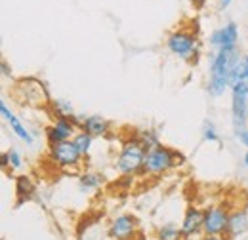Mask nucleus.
Segmentation results:
<instances>
[{"instance_id": "obj_1", "label": "nucleus", "mask_w": 248, "mask_h": 240, "mask_svg": "<svg viewBox=\"0 0 248 240\" xmlns=\"http://www.w3.org/2000/svg\"><path fill=\"white\" fill-rule=\"evenodd\" d=\"M186 162V156L180 150L172 149L168 145H156L155 149L147 150L145 162H143V170L141 176H149V178H158L178 166H182Z\"/></svg>"}, {"instance_id": "obj_2", "label": "nucleus", "mask_w": 248, "mask_h": 240, "mask_svg": "<svg viewBox=\"0 0 248 240\" xmlns=\"http://www.w3.org/2000/svg\"><path fill=\"white\" fill-rule=\"evenodd\" d=\"M147 156V149L141 145V141L132 135L121 145L119 156L115 160V168L121 176H136L141 174L143 170V162Z\"/></svg>"}, {"instance_id": "obj_3", "label": "nucleus", "mask_w": 248, "mask_h": 240, "mask_svg": "<svg viewBox=\"0 0 248 240\" xmlns=\"http://www.w3.org/2000/svg\"><path fill=\"white\" fill-rule=\"evenodd\" d=\"M235 52L216 50L210 56V76H208L206 90L212 97L223 95L229 88V71H231V61H233Z\"/></svg>"}, {"instance_id": "obj_4", "label": "nucleus", "mask_w": 248, "mask_h": 240, "mask_svg": "<svg viewBox=\"0 0 248 240\" xmlns=\"http://www.w3.org/2000/svg\"><path fill=\"white\" fill-rule=\"evenodd\" d=\"M166 48L172 56L180 58L189 63H197L201 58V42L199 36L189 29H176L172 30L166 38Z\"/></svg>"}, {"instance_id": "obj_5", "label": "nucleus", "mask_w": 248, "mask_h": 240, "mask_svg": "<svg viewBox=\"0 0 248 240\" xmlns=\"http://www.w3.org/2000/svg\"><path fill=\"white\" fill-rule=\"evenodd\" d=\"M48 158L50 162L60 170H75L80 168L84 156L75 145V141H63V143H52L48 145Z\"/></svg>"}, {"instance_id": "obj_6", "label": "nucleus", "mask_w": 248, "mask_h": 240, "mask_svg": "<svg viewBox=\"0 0 248 240\" xmlns=\"http://www.w3.org/2000/svg\"><path fill=\"white\" fill-rule=\"evenodd\" d=\"M231 90V117H233V128L245 130L248 124V78L237 82Z\"/></svg>"}, {"instance_id": "obj_7", "label": "nucleus", "mask_w": 248, "mask_h": 240, "mask_svg": "<svg viewBox=\"0 0 248 240\" xmlns=\"http://www.w3.org/2000/svg\"><path fill=\"white\" fill-rule=\"evenodd\" d=\"M140 235V221L132 213H119L109 221L107 237L111 240H136Z\"/></svg>"}, {"instance_id": "obj_8", "label": "nucleus", "mask_w": 248, "mask_h": 240, "mask_svg": "<svg viewBox=\"0 0 248 240\" xmlns=\"http://www.w3.org/2000/svg\"><path fill=\"white\" fill-rule=\"evenodd\" d=\"M17 91H21V101H25L29 105L48 107L50 101H52L44 82H40L36 78H21L17 82Z\"/></svg>"}, {"instance_id": "obj_9", "label": "nucleus", "mask_w": 248, "mask_h": 240, "mask_svg": "<svg viewBox=\"0 0 248 240\" xmlns=\"http://www.w3.org/2000/svg\"><path fill=\"white\" fill-rule=\"evenodd\" d=\"M231 210L225 204H210L204 208V235H225Z\"/></svg>"}, {"instance_id": "obj_10", "label": "nucleus", "mask_w": 248, "mask_h": 240, "mask_svg": "<svg viewBox=\"0 0 248 240\" xmlns=\"http://www.w3.org/2000/svg\"><path fill=\"white\" fill-rule=\"evenodd\" d=\"M239 42V25L235 21H229L227 25L212 30L208 36V44L214 50H223V52H235Z\"/></svg>"}, {"instance_id": "obj_11", "label": "nucleus", "mask_w": 248, "mask_h": 240, "mask_svg": "<svg viewBox=\"0 0 248 240\" xmlns=\"http://www.w3.org/2000/svg\"><path fill=\"white\" fill-rule=\"evenodd\" d=\"M77 132H78V128L73 124L71 119H54L50 122V126L46 128V141H48V145L71 141Z\"/></svg>"}, {"instance_id": "obj_12", "label": "nucleus", "mask_w": 248, "mask_h": 240, "mask_svg": "<svg viewBox=\"0 0 248 240\" xmlns=\"http://www.w3.org/2000/svg\"><path fill=\"white\" fill-rule=\"evenodd\" d=\"M182 235L184 240H189L193 237H199V235H204V208H199V206H189L184 215V221H182Z\"/></svg>"}, {"instance_id": "obj_13", "label": "nucleus", "mask_w": 248, "mask_h": 240, "mask_svg": "<svg viewBox=\"0 0 248 240\" xmlns=\"http://www.w3.org/2000/svg\"><path fill=\"white\" fill-rule=\"evenodd\" d=\"M248 233V210L245 208H235L229 213V221H227V229H225V237L229 240H237L239 237Z\"/></svg>"}, {"instance_id": "obj_14", "label": "nucleus", "mask_w": 248, "mask_h": 240, "mask_svg": "<svg viewBox=\"0 0 248 240\" xmlns=\"http://www.w3.org/2000/svg\"><path fill=\"white\" fill-rule=\"evenodd\" d=\"M0 113H2V119L6 120V124L12 128V132L21 139V141H25L27 145H31L32 141H34V137H32V134L25 128V124L21 122V120L16 117V113L8 107V103L2 99L0 101Z\"/></svg>"}, {"instance_id": "obj_15", "label": "nucleus", "mask_w": 248, "mask_h": 240, "mask_svg": "<svg viewBox=\"0 0 248 240\" xmlns=\"http://www.w3.org/2000/svg\"><path fill=\"white\" fill-rule=\"evenodd\" d=\"M82 132L90 134L92 137H105L109 132H111V122L99 115H92V117H86L82 126H80Z\"/></svg>"}, {"instance_id": "obj_16", "label": "nucleus", "mask_w": 248, "mask_h": 240, "mask_svg": "<svg viewBox=\"0 0 248 240\" xmlns=\"http://www.w3.org/2000/svg\"><path fill=\"white\" fill-rule=\"evenodd\" d=\"M34 193H36V187L29 176L21 174L16 178V196H17V206L25 204L34 198Z\"/></svg>"}, {"instance_id": "obj_17", "label": "nucleus", "mask_w": 248, "mask_h": 240, "mask_svg": "<svg viewBox=\"0 0 248 240\" xmlns=\"http://www.w3.org/2000/svg\"><path fill=\"white\" fill-rule=\"evenodd\" d=\"M103 181H105V178H103L101 174H97V172H84V174L78 176V187H80V191H84V193H88V191H97V189L103 185Z\"/></svg>"}, {"instance_id": "obj_18", "label": "nucleus", "mask_w": 248, "mask_h": 240, "mask_svg": "<svg viewBox=\"0 0 248 240\" xmlns=\"http://www.w3.org/2000/svg\"><path fill=\"white\" fill-rule=\"evenodd\" d=\"M48 109L52 111L54 119H71L75 115V109H73V103L67 101V99H52Z\"/></svg>"}, {"instance_id": "obj_19", "label": "nucleus", "mask_w": 248, "mask_h": 240, "mask_svg": "<svg viewBox=\"0 0 248 240\" xmlns=\"http://www.w3.org/2000/svg\"><path fill=\"white\" fill-rule=\"evenodd\" d=\"M155 239L156 240H184L182 227H178L176 223L160 225V227L155 231Z\"/></svg>"}, {"instance_id": "obj_20", "label": "nucleus", "mask_w": 248, "mask_h": 240, "mask_svg": "<svg viewBox=\"0 0 248 240\" xmlns=\"http://www.w3.org/2000/svg\"><path fill=\"white\" fill-rule=\"evenodd\" d=\"M73 141H75V145L78 147V150L82 152V156H88V152H90V149H92V143H93V137L90 135V134H86V132L78 130V132L75 134Z\"/></svg>"}, {"instance_id": "obj_21", "label": "nucleus", "mask_w": 248, "mask_h": 240, "mask_svg": "<svg viewBox=\"0 0 248 240\" xmlns=\"http://www.w3.org/2000/svg\"><path fill=\"white\" fill-rule=\"evenodd\" d=\"M136 137L141 141V145H143L147 150L155 149L156 145H160L158 135H156L155 130H140V132H136Z\"/></svg>"}, {"instance_id": "obj_22", "label": "nucleus", "mask_w": 248, "mask_h": 240, "mask_svg": "<svg viewBox=\"0 0 248 240\" xmlns=\"http://www.w3.org/2000/svg\"><path fill=\"white\" fill-rule=\"evenodd\" d=\"M8 154V172H14V170H21L23 168V156L17 149H10L6 150Z\"/></svg>"}, {"instance_id": "obj_23", "label": "nucleus", "mask_w": 248, "mask_h": 240, "mask_svg": "<svg viewBox=\"0 0 248 240\" xmlns=\"http://www.w3.org/2000/svg\"><path fill=\"white\" fill-rule=\"evenodd\" d=\"M202 137H204V141H208V143H217V141H219V134H217L216 126H214L210 120H206L204 126H202Z\"/></svg>"}, {"instance_id": "obj_24", "label": "nucleus", "mask_w": 248, "mask_h": 240, "mask_svg": "<svg viewBox=\"0 0 248 240\" xmlns=\"http://www.w3.org/2000/svg\"><path fill=\"white\" fill-rule=\"evenodd\" d=\"M235 137H237V139L248 149V128H245V130H237V132H235Z\"/></svg>"}, {"instance_id": "obj_25", "label": "nucleus", "mask_w": 248, "mask_h": 240, "mask_svg": "<svg viewBox=\"0 0 248 240\" xmlns=\"http://www.w3.org/2000/svg\"><path fill=\"white\" fill-rule=\"evenodd\" d=\"M201 240H229L225 235H202Z\"/></svg>"}, {"instance_id": "obj_26", "label": "nucleus", "mask_w": 248, "mask_h": 240, "mask_svg": "<svg viewBox=\"0 0 248 240\" xmlns=\"http://www.w3.org/2000/svg\"><path fill=\"white\" fill-rule=\"evenodd\" d=\"M231 2H233V0H217V4H219V8H221V10L229 8V6H231Z\"/></svg>"}, {"instance_id": "obj_27", "label": "nucleus", "mask_w": 248, "mask_h": 240, "mask_svg": "<svg viewBox=\"0 0 248 240\" xmlns=\"http://www.w3.org/2000/svg\"><path fill=\"white\" fill-rule=\"evenodd\" d=\"M243 63H245V73H247V78H248V54L243 56Z\"/></svg>"}, {"instance_id": "obj_28", "label": "nucleus", "mask_w": 248, "mask_h": 240, "mask_svg": "<svg viewBox=\"0 0 248 240\" xmlns=\"http://www.w3.org/2000/svg\"><path fill=\"white\" fill-rule=\"evenodd\" d=\"M2 71H4V73H2L4 76H8V75H10V71H8V65H6V61H2Z\"/></svg>"}, {"instance_id": "obj_29", "label": "nucleus", "mask_w": 248, "mask_h": 240, "mask_svg": "<svg viewBox=\"0 0 248 240\" xmlns=\"http://www.w3.org/2000/svg\"><path fill=\"white\" fill-rule=\"evenodd\" d=\"M189 2H193V6H197V8H201L204 4V0H189Z\"/></svg>"}, {"instance_id": "obj_30", "label": "nucleus", "mask_w": 248, "mask_h": 240, "mask_svg": "<svg viewBox=\"0 0 248 240\" xmlns=\"http://www.w3.org/2000/svg\"><path fill=\"white\" fill-rule=\"evenodd\" d=\"M243 164L248 168V149H247V152H245V156H243Z\"/></svg>"}, {"instance_id": "obj_31", "label": "nucleus", "mask_w": 248, "mask_h": 240, "mask_svg": "<svg viewBox=\"0 0 248 240\" xmlns=\"http://www.w3.org/2000/svg\"><path fill=\"white\" fill-rule=\"evenodd\" d=\"M136 240H147V239H145V237H143V233H141V235H140V237H138Z\"/></svg>"}, {"instance_id": "obj_32", "label": "nucleus", "mask_w": 248, "mask_h": 240, "mask_svg": "<svg viewBox=\"0 0 248 240\" xmlns=\"http://www.w3.org/2000/svg\"><path fill=\"white\" fill-rule=\"evenodd\" d=\"M2 240H6V239H2Z\"/></svg>"}]
</instances>
